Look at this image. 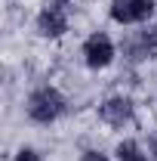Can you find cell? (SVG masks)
<instances>
[{
  "mask_svg": "<svg viewBox=\"0 0 157 161\" xmlns=\"http://www.w3.org/2000/svg\"><path fill=\"white\" fill-rule=\"evenodd\" d=\"M99 118L105 121L108 127H126L129 121L136 118V105L129 96H108L99 105Z\"/></svg>",
  "mask_w": 157,
  "mask_h": 161,
  "instance_id": "5b68a950",
  "label": "cell"
},
{
  "mask_svg": "<svg viewBox=\"0 0 157 161\" xmlns=\"http://www.w3.org/2000/svg\"><path fill=\"white\" fill-rule=\"evenodd\" d=\"M123 53H126V59H133V62L154 59V56H157V25L139 31L136 37H129L126 47H123Z\"/></svg>",
  "mask_w": 157,
  "mask_h": 161,
  "instance_id": "8992f818",
  "label": "cell"
},
{
  "mask_svg": "<svg viewBox=\"0 0 157 161\" xmlns=\"http://www.w3.org/2000/svg\"><path fill=\"white\" fill-rule=\"evenodd\" d=\"M117 56V47H114V40L108 37L105 31H96V34H89V37L83 40V62L99 71V68H108L111 62Z\"/></svg>",
  "mask_w": 157,
  "mask_h": 161,
  "instance_id": "7a4b0ae2",
  "label": "cell"
},
{
  "mask_svg": "<svg viewBox=\"0 0 157 161\" xmlns=\"http://www.w3.org/2000/svg\"><path fill=\"white\" fill-rule=\"evenodd\" d=\"M65 3H71V0H65Z\"/></svg>",
  "mask_w": 157,
  "mask_h": 161,
  "instance_id": "8fae6325",
  "label": "cell"
},
{
  "mask_svg": "<svg viewBox=\"0 0 157 161\" xmlns=\"http://www.w3.org/2000/svg\"><path fill=\"white\" fill-rule=\"evenodd\" d=\"M28 118L34 124H53L68 112V102L56 87H37L31 96H28Z\"/></svg>",
  "mask_w": 157,
  "mask_h": 161,
  "instance_id": "6da1fadb",
  "label": "cell"
},
{
  "mask_svg": "<svg viewBox=\"0 0 157 161\" xmlns=\"http://www.w3.org/2000/svg\"><path fill=\"white\" fill-rule=\"evenodd\" d=\"M13 161H40V152L37 149H19L13 155Z\"/></svg>",
  "mask_w": 157,
  "mask_h": 161,
  "instance_id": "ba28073f",
  "label": "cell"
},
{
  "mask_svg": "<svg viewBox=\"0 0 157 161\" xmlns=\"http://www.w3.org/2000/svg\"><path fill=\"white\" fill-rule=\"evenodd\" d=\"M80 161H108V155H102V152H96V149H89V152L80 155Z\"/></svg>",
  "mask_w": 157,
  "mask_h": 161,
  "instance_id": "9c48e42d",
  "label": "cell"
},
{
  "mask_svg": "<svg viewBox=\"0 0 157 161\" xmlns=\"http://www.w3.org/2000/svg\"><path fill=\"white\" fill-rule=\"evenodd\" d=\"M148 149H151V155L157 158V130L151 133V136H148Z\"/></svg>",
  "mask_w": 157,
  "mask_h": 161,
  "instance_id": "30bf717a",
  "label": "cell"
},
{
  "mask_svg": "<svg viewBox=\"0 0 157 161\" xmlns=\"http://www.w3.org/2000/svg\"><path fill=\"white\" fill-rule=\"evenodd\" d=\"M157 0H111L108 13L117 25H142L154 16Z\"/></svg>",
  "mask_w": 157,
  "mask_h": 161,
  "instance_id": "3957f363",
  "label": "cell"
},
{
  "mask_svg": "<svg viewBox=\"0 0 157 161\" xmlns=\"http://www.w3.org/2000/svg\"><path fill=\"white\" fill-rule=\"evenodd\" d=\"M37 31L40 37H49L56 40L68 31V3L65 0H53L49 6H43L37 16Z\"/></svg>",
  "mask_w": 157,
  "mask_h": 161,
  "instance_id": "277c9868",
  "label": "cell"
},
{
  "mask_svg": "<svg viewBox=\"0 0 157 161\" xmlns=\"http://www.w3.org/2000/svg\"><path fill=\"white\" fill-rule=\"evenodd\" d=\"M117 161H148V158L142 155V149H139L136 140H123L117 146Z\"/></svg>",
  "mask_w": 157,
  "mask_h": 161,
  "instance_id": "52a82bcc",
  "label": "cell"
}]
</instances>
